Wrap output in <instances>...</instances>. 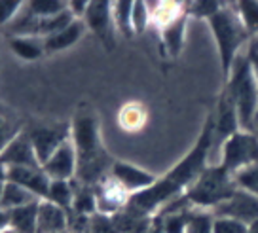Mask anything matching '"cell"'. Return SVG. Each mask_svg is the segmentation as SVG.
Segmentation results:
<instances>
[{
    "label": "cell",
    "instance_id": "obj_8",
    "mask_svg": "<svg viewBox=\"0 0 258 233\" xmlns=\"http://www.w3.org/2000/svg\"><path fill=\"white\" fill-rule=\"evenodd\" d=\"M213 121H215V148H218V150L232 135L241 131V123H239L234 99L230 97V93L224 88H222L217 101V108L213 110Z\"/></svg>",
    "mask_w": 258,
    "mask_h": 233
},
{
    "label": "cell",
    "instance_id": "obj_4",
    "mask_svg": "<svg viewBox=\"0 0 258 233\" xmlns=\"http://www.w3.org/2000/svg\"><path fill=\"white\" fill-rule=\"evenodd\" d=\"M235 192H237V184L234 180V175L226 171L220 163H215V165H207L200 173V177L184 192V197L192 209L213 212L222 203L228 201Z\"/></svg>",
    "mask_w": 258,
    "mask_h": 233
},
{
    "label": "cell",
    "instance_id": "obj_17",
    "mask_svg": "<svg viewBox=\"0 0 258 233\" xmlns=\"http://www.w3.org/2000/svg\"><path fill=\"white\" fill-rule=\"evenodd\" d=\"M188 17L190 16L184 12V14L180 17H177L175 21H171L169 25L161 27V44H163V49H165L171 57H178L180 51H182V48H184Z\"/></svg>",
    "mask_w": 258,
    "mask_h": 233
},
{
    "label": "cell",
    "instance_id": "obj_39",
    "mask_svg": "<svg viewBox=\"0 0 258 233\" xmlns=\"http://www.w3.org/2000/svg\"><path fill=\"white\" fill-rule=\"evenodd\" d=\"M2 233H19V231H16V229H12V227H6Z\"/></svg>",
    "mask_w": 258,
    "mask_h": 233
},
{
    "label": "cell",
    "instance_id": "obj_31",
    "mask_svg": "<svg viewBox=\"0 0 258 233\" xmlns=\"http://www.w3.org/2000/svg\"><path fill=\"white\" fill-rule=\"evenodd\" d=\"M150 8L148 2H133V32L139 34L150 25Z\"/></svg>",
    "mask_w": 258,
    "mask_h": 233
},
{
    "label": "cell",
    "instance_id": "obj_18",
    "mask_svg": "<svg viewBox=\"0 0 258 233\" xmlns=\"http://www.w3.org/2000/svg\"><path fill=\"white\" fill-rule=\"evenodd\" d=\"M112 222L118 233H146L150 229L154 218L146 216L143 212L125 205V209H121L118 214H114Z\"/></svg>",
    "mask_w": 258,
    "mask_h": 233
},
{
    "label": "cell",
    "instance_id": "obj_30",
    "mask_svg": "<svg viewBox=\"0 0 258 233\" xmlns=\"http://www.w3.org/2000/svg\"><path fill=\"white\" fill-rule=\"evenodd\" d=\"M249 225L228 216H215L213 214V225L211 233H247Z\"/></svg>",
    "mask_w": 258,
    "mask_h": 233
},
{
    "label": "cell",
    "instance_id": "obj_34",
    "mask_svg": "<svg viewBox=\"0 0 258 233\" xmlns=\"http://www.w3.org/2000/svg\"><path fill=\"white\" fill-rule=\"evenodd\" d=\"M247 57H249L252 72H254V78H256V84H258V38H252L249 42V46H247Z\"/></svg>",
    "mask_w": 258,
    "mask_h": 233
},
{
    "label": "cell",
    "instance_id": "obj_9",
    "mask_svg": "<svg viewBox=\"0 0 258 233\" xmlns=\"http://www.w3.org/2000/svg\"><path fill=\"white\" fill-rule=\"evenodd\" d=\"M84 23L89 31L99 36V40L108 49L114 48V17H112V2H89L88 12L84 16Z\"/></svg>",
    "mask_w": 258,
    "mask_h": 233
},
{
    "label": "cell",
    "instance_id": "obj_2",
    "mask_svg": "<svg viewBox=\"0 0 258 233\" xmlns=\"http://www.w3.org/2000/svg\"><path fill=\"white\" fill-rule=\"evenodd\" d=\"M73 144L78 156V169H76L78 184L95 188L106 177V171H110L114 161H110L101 144L99 121L93 112L89 110L78 112V116L74 118Z\"/></svg>",
    "mask_w": 258,
    "mask_h": 233
},
{
    "label": "cell",
    "instance_id": "obj_10",
    "mask_svg": "<svg viewBox=\"0 0 258 233\" xmlns=\"http://www.w3.org/2000/svg\"><path fill=\"white\" fill-rule=\"evenodd\" d=\"M213 214L215 216L234 218V220H239L243 224L250 225L252 222L258 220V197L237 188V192L228 201L213 210Z\"/></svg>",
    "mask_w": 258,
    "mask_h": 233
},
{
    "label": "cell",
    "instance_id": "obj_6",
    "mask_svg": "<svg viewBox=\"0 0 258 233\" xmlns=\"http://www.w3.org/2000/svg\"><path fill=\"white\" fill-rule=\"evenodd\" d=\"M218 163L226 171H230L232 175L247 169L250 165H256L258 138L247 129L237 131L235 135H232L224 144L220 146V160H218Z\"/></svg>",
    "mask_w": 258,
    "mask_h": 233
},
{
    "label": "cell",
    "instance_id": "obj_26",
    "mask_svg": "<svg viewBox=\"0 0 258 233\" xmlns=\"http://www.w3.org/2000/svg\"><path fill=\"white\" fill-rule=\"evenodd\" d=\"M46 199L59 205V207L64 210L73 209V201H74L73 184H71V182H64V180H51Z\"/></svg>",
    "mask_w": 258,
    "mask_h": 233
},
{
    "label": "cell",
    "instance_id": "obj_40",
    "mask_svg": "<svg viewBox=\"0 0 258 233\" xmlns=\"http://www.w3.org/2000/svg\"><path fill=\"white\" fill-rule=\"evenodd\" d=\"M82 233H91V231H89V229H88V231H82Z\"/></svg>",
    "mask_w": 258,
    "mask_h": 233
},
{
    "label": "cell",
    "instance_id": "obj_20",
    "mask_svg": "<svg viewBox=\"0 0 258 233\" xmlns=\"http://www.w3.org/2000/svg\"><path fill=\"white\" fill-rule=\"evenodd\" d=\"M40 201L29 203L25 207L10 210V227L19 233H36V218H38V205H40Z\"/></svg>",
    "mask_w": 258,
    "mask_h": 233
},
{
    "label": "cell",
    "instance_id": "obj_14",
    "mask_svg": "<svg viewBox=\"0 0 258 233\" xmlns=\"http://www.w3.org/2000/svg\"><path fill=\"white\" fill-rule=\"evenodd\" d=\"M44 173L49 177V180H64L71 182L76 178V169H78V156L74 148L73 140H67L44 165Z\"/></svg>",
    "mask_w": 258,
    "mask_h": 233
},
{
    "label": "cell",
    "instance_id": "obj_15",
    "mask_svg": "<svg viewBox=\"0 0 258 233\" xmlns=\"http://www.w3.org/2000/svg\"><path fill=\"white\" fill-rule=\"evenodd\" d=\"M6 175L10 182H16L21 188L29 190L38 199H46L51 180L42 167H10L6 169Z\"/></svg>",
    "mask_w": 258,
    "mask_h": 233
},
{
    "label": "cell",
    "instance_id": "obj_35",
    "mask_svg": "<svg viewBox=\"0 0 258 233\" xmlns=\"http://www.w3.org/2000/svg\"><path fill=\"white\" fill-rule=\"evenodd\" d=\"M6 182H8V175H6V169L0 165V199H2V193H4V188H6Z\"/></svg>",
    "mask_w": 258,
    "mask_h": 233
},
{
    "label": "cell",
    "instance_id": "obj_25",
    "mask_svg": "<svg viewBox=\"0 0 258 233\" xmlns=\"http://www.w3.org/2000/svg\"><path fill=\"white\" fill-rule=\"evenodd\" d=\"M10 46H12V51L17 57H23L29 61L38 59V57H42V53H46L44 51V40H36L31 36H16L10 42Z\"/></svg>",
    "mask_w": 258,
    "mask_h": 233
},
{
    "label": "cell",
    "instance_id": "obj_27",
    "mask_svg": "<svg viewBox=\"0 0 258 233\" xmlns=\"http://www.w3.org/2000/svg\"><path fill=\"white\" fill-rule=\"evenodd\" d=\"M222 6H224V2H218V0H198V2L186 4V14L200 17L203 21H209Z\"/></svg>",
    "mask_w": 258,
    "mask_h": 233
},
{
    "label": "cell",
    "instance_id": "obj_5",
    "mask_svg": "<svg viewBox=\"0 0 258 233\" xmlns=\"http://www.w3.org/2000/svg\"><path fill=\"white\" fill-rule=\"evenodd\" d=\"M224 89L234 99L241 129L249 131L252 118L258 110V84L249 57H247V51H243L241 55L237 57L228 78L224 80Z\"/></svg>",
    "mask_w": 258,
    "mask_h": 233
},
{
    "label": "cell",
    "instance_id": "obj_11",
    "mask_svg": "<svg viewBox=\"0 0 258 233\" xmlns=\"http://www.w3.org/2000/svg\"><path fill=\"white\" fill-rule=\"evenodd\" d=\"M93 190H95L97 199V212L105 214V216L118 214L121 209H125V205L129 203V197H131L110 175L103 178Z\"/></svg>",
    "mask_w": 258,
    "mask_h": 233
},
{
    "label": "cell",
    "instance_id": "obj_28",
    "mask_svg": "<svg viewBox=\"0 0 258 233\" xmlns=\"http://www.w3.org/2000/svg\"><path fill=\"white\" fill-rule=\"evenodd\" d=\"M234 180L239 190L249 192L258 197V163L256 165H250L247 169L239 171V173H235Z\"/></svg>",
    "mask_w": 258,
    "mask_h": 233
},
{
    "label": "cell",
    "instance_id": "obj_29",
    "mask_svg": "<svg viewBox=\"0 0 258 233\" xmlns=\"http://www.w3.org/2000/svg\"><path fill=\"white\" fill-rule=\"evenodd\" d=\"M29 10L36 17H53L63 14L64 10H69V2H57V0H46V2H29Z\"/></svg>",
    "mask_w": 258,
    "mask_h": 233
},
{
    "label": "cell",
    "instance_id": "obj_7",
    "mask_svg": "<svg viewBox=\"0 0 258 233\" xmlns=\"http://www.w3.org/2000/svg\"><path fill=\"white\" fill-rule=\"evenodd\" d=\"M29 137L32 140L36 158L44 165L61 146L71 140L73 137V127L69 123H57V125H38L32 131H29Z\"/></svg>",
    "mask_w": 258,
    "mask_h": 233
},
{
    "label": "cell",
    "instance_id": "obj_13",
    "mask_svg": "<svg viewBox=\"0 0 258 233\" xmlns=\"http://www.w3.org/2000/svg\"><path fill=\"white\" fill-rule=\"evenodd\" d=\"M110 177H112L129 195L145 192L150 186L156 184V180H158V178L154 177V175H150L148 171L139 169V167L131 165V163H125V161H114L112 167H110Z\"/></svg>",
    "mask_w": 258,
    "mask_h": 233
},
{
    "label": "cell",
    "instance_id": "obj_19",
    "mask_svg": "<svg viewBox=\"0 0 258 233\" xmlns=\"http://www.w3.org/2000/svg\"><path fill=\"white\" fill-rule=\"evenodd\" d=\"M86 31V23L84 19H74L69 27H64L63 31L51 34L48 38H44V51L46 53H55L64 48H71L73 44L82 38V34Z\"/></svg>",
    "mask_w": 258,
    "mask_h": 233
},
{
    "label": "cell",
    "instance_id": "obj_22",
    "mask_svg": "<svg viewBox=\"0 0 258 233\" xmlns=\"http://www.w3.org/2000/svg\"><path fill=\"white\" fill-rule=\"evenodd\" d=\"M237 17L241 19L247 34L252 38H258V0H239L232 2Z\"/></svg>",
    "mask_w": 258,
    "mask_h": 233
},
{
    "label": "cell",
    "instance_id": "obj_33",
    "mask_svg": "<svg viewBox=\"0 0 258 233\" xmlns=\"http://www.w3.org/2000/svg\"><path fill=\"white\" fill-rule=\"evenodd\" d=\"M21 131H17V127L10 120H6L4 116H0V152L19 135Z\"/></svg>",
    "mask_w": 258,
    "mask_h": 233
},
{
    "label": "cell",
    "instance_id": "obj_12",
    "mask_svg": "<svg viewBox=\"0 0 258 233\" xmlns=\"http://www.w3.org/2000/svg\"><path fill=\"white\" fill-rule=\"evenodd\" d=\"M0 165H2L4 169H10V167H42L38 158H36L34 146H32V140L27 131L19 133L10 144L0 152Z\"/></svg>",
    "mask_w": 258,
    "mask_h": 233
},
{
    "label": "cell",
    "instance_id": "obj_24",
    "mask_svg": "<svg viewBox=\"0 0 258 233\" xmlns=\"http://www.w3.org/2000/svg\"><path fill=\"white\" fill-rule=\"evenodd\" d=\"M112 17L116 29L131 38L135 32H133V2L129 0H121V2H112Z\"/></svg>",
    "mask_w": 258,
    "mask_h": 233
},
{
    "label": "cell",
    "instance_id": "obj_21",
    "mask_svg": "<svg viewBox=\"0 0 258 233\" xmlns=\"http://www.w3.org/2000/svg\"><path fill=\"white\" fill-rule=\"evenodd\" d=\"M40 201L34 193H31L29 190L21 188L16 182H6V188H4V193H2V199H0V209L2 210H14L19 209V207H25L29 203Z\"/></svg>",
    "mask_w": 258,
    "mask_h": 233
},
{
    "label": "cell",
    "instance_id": "obj_36",
    "mask_svg": "<svg viewBox=\"0 0 258 233\" xmlns=\"http://www.w3.org/2000/svg\"><path fill=\"white\" fill-rule=\"evenodd\" d=\"M146 233H165V231H163V227H161L160 222H158V220L154 218L152 225H150V229H148V231H146Z\"/></svg>",
    "mask_w": 258,
    "mask_h": 233
},
{
    "label": "cell",
    "instance_id": "obj_3",
    "mask_svg": "<svg viewBox=\"0 0 258 233\" xmlns=\"http://www.w3.org/2000/svg\"><path fill=\"white\" fill-rule=\"evenodd\" d=\"M207 25H209L215 44H217L220 70H222V76L226 80L234 63L237 61V57L241 55L243 46L245 44L249 46L250 36L245 31L241 19L235 14L234 4H226L224 2V6L211 17Z\"/></svg>",
    "mask_w": 258,
    "mask_h": 233
},
{
    "label": "cell",
    "instance_id": "obj_1",
    "mask_svg": "<svg viewBox=\"0 0 258 233\" xmlns=\"http://www.w3.org/2000/svg\"><path fill=\"white\" fill-rule=\"evenodd\" d=\"M213 150H215V121H213V112H211L203 121L202 133L196 140V144L190 148V152L165 177L158 178L154 186H150L145 192L131 195L127 205L131 209L154 218L169 201L184 195L194 180L200 177V173L207 167L209 153Z\"/></svg>",
    "mask_w": 258,
    "mask_h": 233
},
{
    "label": "cell",
    "instance_id": "obj_38",
    "mask_svg": "<svg viewBox=\"0 0 258 233\" xmlns=\"http://www.w3.org/2000/svg\"><path fill=\"white\" fill-rule=\"evenodd\" d=\"M247 233H258V220L256 222H252V224L247 227Z\"/></svg>",
    "mask_w": 258,
    "mask_h": 233
},
{
    "label": "cell",
    "instance_id": "obj_23",
    "mask_svg": "<svg viewBox=\"0 0 258 233\" xmlns=\"http://www.w3.org/2000/svg\"><path fill=\"white\" fill-rule=\"evenodd\" d=\"M146 118H148L146 108L143 105H139V103H129L118 114V121H120L121 129H125V131L143 129V125L146 123Z\"/></svg>",
    "mask_w": 258,
    "mask_h": 233
},
{
    "label": "cell",
    "instance_id": "obj_37",
    "mask_svg": "<svg viewBox=\"0 0 258 233\" xmlns=\"http://www.w3.org/2000/svg\"><path fill=\"white\" fill-rule=\"evenodd\" d=\"M249 131L258 138V110H256V114H254V118H252V123H250Z\"/></svg>",
    "mask_w": 258,
    "mask_h": 233
},
{
    "label": "cell",
    "instance_id": "obj_16",
    "mask_svg": "<svg viewBox=\"0 0 258 233\" xmlns=\"http://www.w3.org/2000/svg\"><path fill=\"white\" fill-rule=\"evenodd\" d=\"M69 231V210L59 205L42 199L38 205L36 218V233H64Z\"/></svg>",
    "mask_w": 258,
    "mask_h": 233
},
{
    "label": "cell",
    "instance_id": "obj_32",
    "mask_svg": "<svg viewBox=\"0 0 258 233\" xmlns=\"http://www.w3.org/2000/svg\"><path fill=\"white\" fill-rule=\"evenodd\" d=\"M23 6L25 4L19 0H0V25L12 23Z\"/></svg>",
    "mask_w": 258,
    "mask_h": 233
},
{
    "label": "cell",
    "instance_id": "obj_41",
    "mask_svg": "<svg viewBox=\"0 0 258 233\" xmlns=\"http://www.w3.org/2000/svg\"><path fill=\"white\" fill-rule=\"evenodd\" d=\"M64 233H69V231H64Z\"/></svg>",
    "mask_w": 258,
    "mask_h": 233
}]
</instances>
